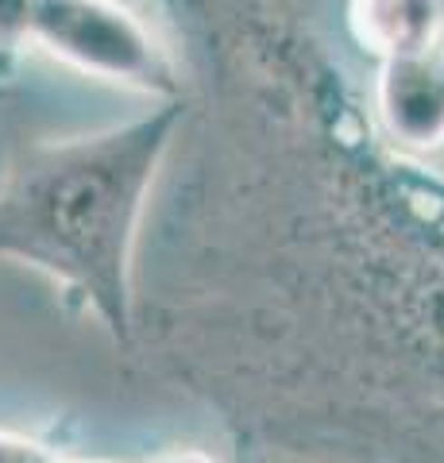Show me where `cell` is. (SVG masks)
<instances>
[{
  "label": "cell",
  "mask_w": 444,
  "mask_h": 463,
  "mask_svg": "<svg viewBox=\"0 0 444 463\" xmlns=\"http://www.w3.org/2000/svg\"><path fill=\"white\" fill-rule=\"evenodd\" d=\"M155 463H213L205 452H197V448H190V452H170L163 459H155Z\"/></svg>",
  "instance_id": "obj_7"
},
{
  "label": "cell",
  "mask_w": 444,
  "mask_h": 463,
  "mask_svg": "<svg viewBox=\"0 0 444 463\" xmlns=\"http://www.w3.org/2000/svg\"><path fill=\"white\" fill-rule=\"evenodd\" d=\"M39 0H0V78H8L12 62L27 47V27H32Z\"/></svg>",
  "instance_id": "obj_5"
},
{
  "label": "cell",
  "mask_w": 444,
  "mask_h": 463,
  "mask_svg": "<svg viewBox=\"0 0 444 463\" xmlns=\"http://www.w3.org/2000/svg\"><path fill=\"white\" fill-rule=\"evenodd\" d=\"M0 463H66L59 452H51L47 444L16 437V432H0Z\"/></svg>",
  "instance_id": "obj_6"
},
{
  "label": "cell",
  "mask_w": 444,
  "mask_h": 463,
  "mask_svg": "<svg viewBox=\"0 0 444 463\" xmlns=\"http://www.w3.org/2000/svg\"><path fill=\"white\" fill-rule=\"evenodd\" d=\"M375 112L383 132L410 151L444 147V39L379 62Z\"/></svg>",
  "instance_id": "obj_3"
},
{
  "label": "cell",
  "mask_w": 444,
  "mask_h": 463,
  "mask_svg": "<svg viewBox=\"0 0 444 463\" xmlns=\"http://www.w3.org/2000/svg\"><path fill=\"white\" fill-rule=\"evenodd\" d=\"M8 93H12V90H8V78H0V100H5Z\"/></svg>",
  "instance_id": "obj_8"
},
{
  "label": "cell",
  "mask_w": 444,
  "mask_h": 463,
  "mask_svg": "<svg viewBox=\"0 0 444 463\" xmlns=\"http://www.w3.org/2000/svg\"><path fill=\"white\" fill-rule=\"evenodd\" d=\"M437 5H440V16H444V0H437Z\"/></svg>",
  "instance_id": "obj_9"
},
{
  "label": "cell",
  "mask_w": 444,
  "mask_h": 463,
  "mask_svg": "<svg viewBox=\"0 0 444 463\" xmlns=\"http://www.w3.org/2000/svg\"><path fill=\"white\" fill-rule=\"evenodd\" d=\"M255 463H275V459H255Z\"/></svg>",
  "instance_id": "obj_10"
},
{
  "label": "cell",
  "mask_w": 444,
  "mask_h": 463,
  "mask_svg": "<svg viewBox=\"0 0 444 463\" xmlns=\"http://www.w3.org/2000/svg\"><path fill=\"white\" fill-rule=\"evenodd\" d=\"M348 24L379 62L444 39L437 0H348Z\"/></svg>",
  "instance_id": "obj_4"
},
{
  "label": "cell",
  "mask_w": 444,
  "mask_h": 463,
  "mask_svg": "<svg viewBox=\"0 0 444 463\" xmlns=\"http://www.w3.org/2000/svg\"><path fill=\"white\" fill-rule=\"evenodd\" d=\"M27 47L120 90L155 100L182 97L175 54L124 0H39Z\"/></svg>",
  "instance_id": "obj_2"
},
{
  "label": "cell",
  "mask_w": 444,
  "mask_h": 463,
  "mask_svg": "<svg viewBox=\"0 0 444 463\" xmlns=\"http://www.w3.org/2000/svg\"><path fill=\"white\" fill-rule=\"evenodd\" d=\"M185 124V100L97 132L32 139L0 174V263L59 286L112 344H132V263L151 190Z\"/></svg>",
  "instance_id": "obj_1"
}]
</instances>
